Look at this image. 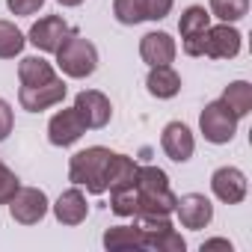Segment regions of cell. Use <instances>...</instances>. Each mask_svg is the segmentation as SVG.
<instances>
[{"mask_svg":"<svg viewBox=\"0 0 252 252\" xmlns=\"http://www.w3.org/2000/svg\"><path fill=\"white\" fill-rule=\"evenodd\" d=\"M110 149L104 146H92L77 152L68 160V181L74 187H86L92 196L107 193V163H110Z\"/></svg>","mask_w":252,"mask_h":252,"instance_id":"6da1fadb","label":"cell"},{"mask_svg":"<svg viewBox=\"0 0 252 252\" xmlns=\"http://www.w3.org/2000/svg\"><path fill=\"white\" fill-rule=\"evenodd\" d=\"M57 65L63 68L65 77L83 80L98 68V48L80 33H68L65 42L57 48Z\"/></svg>","mask_w":252,"mask_h":252,"instance_id":"7a4b0ae2","label":"cell"},{"mask_svg":"<svg viewBox=\"0 0 252 252\" xmlns=\"http://www.w3.org/2000/svg\"><path fill=\"white\" fill-rule=\"evenodd\" d=\"M199 128H202V137L214 146H225L234 140L237 134V116L222 104V101H211L202 116H199Z\"/></svg>","mask_w":252,"mask_h":252,"instance_id":"3957f363","label":"cell"},{"mask_svg":"<svg viewBox=\"0 0 252 252\" xmlns=\"http://www.w3.org/2000/svg\"><path fill=\"white\" fill-rule=\"evenodd\" d=\"M140 234H143V249H158V252H184L187 243L184 237L172 228L169 217H137Z\"/></svg>","mask_w":252,"mask_h":252,"instance_id":"277c9868","label":"cell"},{"mask_svg":"<svg viewBox=\"0 0 252 252\" xmlns=\"http://www.w3.org/2000/svg\"><path fill=\"white\" fill-rule=\"evenodd\" d=\"M211 27V15L205 6H187L181 12L178 30H181V45L187 57H205V33Z\"/></svg>","mask_w":252,"mask_h":252,"instance_id":"5b68a950","label":"cell"},{"mask_svg":"<svg viewBox=\"0 0 252 252\" xmlns=\"http://www.w3.org/2000/svg\"><path fill=\"white\" fill-rule=\"evenodd\" d=\"M48 196H45V190H39V187H18V193L9 199V214H12V220L15 222H21V225H36V222H42L45 220V214H48Z\"/></svg>","mask_w":252,"mask_h":252,"instance_id":"8992f818","label":"cell"},{"mask_svg":"<svg viewBox=\"0 0 252 252\" xmlns=\"http://www.w3.org/2000/svg\"><path fill=\"white\" fill-rule=\"evenodd\" d=\"M86 131H89V128H86V122L80 119V113H77L74 107L60 110V113L48 122V140H51V146H57V149H68V146H74Z\"/></svg>","mask_w":252,"mask_h":252,"instance_id":"52a82bcc","label":"cell"},{"mask_svg":"<svg viewBox=\"0 0 252 252\" xmlns=\"http://www.w3.org/2000/svg\"><path fill=\"white\" fill-rule=\"evenodd\" d=\"M65 92H68V86H65L60 77H54V80H48V83H42V86H21L18 101H21L24 110H30V113H42V110H48V107L63 104Z\"/></svg>","mask_w":252,"mask_h":252,"instance_id":"ba28073f","label":"cell"},{"mask_svg":"<svg viewBox=\"0 0 252 252\" xmlns=\"http://www.w3.org/2000/svg\"><path fill=\"white\" fill-rule=\"evenodd\" d=\"M74 110H77L80 119L86 122V128H95V131L104 128V125L110 122V116H113L110 98H107L104 92H98V89H83V92H77Z\"/></svg>","mask_w":252,"mask_h":252,"instance_id":"9c48e42d","label":"cell"},{"mask_svg":"<svg viewBox=\"0 0 252 252\" xmlns=\"http://www.w3.org/2000/svg\"><path fill=\"white\" fill-rule=\"evenodd\" d=\"M175 214H178V220H181L184 228L199 231V228H205L214 220V205L202 193H187V196L175 199Z\"/></svg>","mask_w":252,"mask_h":252,"instance_id":"30bf717a","label":"cell"},{"mask_svg":"<svg viewBox=\"0 0 252 252\" xmlns=\"http://www.w3.org/2000/svg\"><path fill=\"white\" fill-rule=\"evenodd\" d=\"M160 149L166 152L169 160L175 163H187L193 158V149H196V140H193V131L187 128L184 122H169L163 134H160Z\"/></svg>","mask_w":252,"mask_h":252,"instance_id":"8fae6325","label":"cell"},{"mask_svg":"<svg viewBox=\"0 0 252 252\" xmlns=\"http://www.w3.org/2000/svg\"><path fill=\"white\" fill-rule=\"evenodd\" d=\"M211 190L225 205H240L246 199V175L237 166H220L211 175Z\"/></svg>","mask_w":252,"mask_h":252,"instance_id":"7c38bea8","label":"cell"},{"mask_svg":"<svg viewBox=\"0 0 252 252\" xmlns=\"http://www.w3.org/2000/svg\"><path fill=\"white\" fill-rule=\"evenodd\" d=\"M68 33H71L68 24H65L60 15H45V18H39V21L30 27V42H33L39 51H45V54H57V48L65 42Z\"/></svg>","mask_w":252,"mask_h":252,"instance_id":"4fadbf2b","label":"cell"},{"mask_svg":"<svg viewBox=\"0 0 252 252\" xmlns=\"http://www.w3.org/2000/svg\"><path fill=\"white\" fill-rule=\"evenodd\" d=\"M240 54V33L228 24L208 27L205 33V57L211 60H234Z\"/></svg>","mask_w":252,"mask_h":252,"instance_id":"5bb4252c","label":"cell"},{"mask_svg":"<svg viewBox=\"0 0 252 252\" xmlns=\"http://www.w3.org/2000/svg\"><path fill=\"white\" fill-rule=\"evenodd\" d=\"M178 48H175V39L163 30H155V33H146L140 39V57L143 63L149 65H172Z\"/></svg>","mask_w":252,"mask_h":252,"instance_id":"9a60e30c","label":"cell"},{"mask_svg":"<svg viewBox=\"0 0 252 252\" xmlns=\"http://www.w3.org/2000/svg\"><path fill=\"white\" fill-rule=\"evenodd\" d=\"M89 214V205H86V196L80 193V187H71L65 190L57 205H54V217L63 222V225H80Z\"/></svg>","mask_w":252,"mask_h":252,"instance_id":"2e32d148","label":"cell"},{"mask_svg":"<svg viewBox=\"0 0 252 252\" xmlns=\"http://www.w3.org/2000/svg\"><path fill=\"white\" fill-rule=\"evenodd\" d=\"M146 86L155 98H175L181 92V74L172 65H152Z\"/></svg>","mask_w":252,"mask_h":252,"instance_id":"e0dca14e","label":"cell"},{"mask_svg":"<svg viewBox=\"0 0 252 252\" xmlns=\"http://www.w3.org/2000/svg\"><path fill=\"white\" fill-rule=\"evenodd\" d=\"M175 193L160 190V193H146L137 190V217H169L175 214Z\"/></svg>","mask_w":252,"mask_h":252,"instance_id":"ac0fdd59","label":"cell"},{"mask_svg":"<svg viewBox=\"0 0 252 252\" xmlns=\"http://www.w3.org/2000/svg\"><path fill=\"white\" fill-rule=\"evenodd\" d=\"M137 163L128 155H110L107 163V190H125V187H134L137 184Z\"/></svg>","mask_w":252,"mask_h":252,"instance_id":"d6986e66","label":"cell"},{"mask_svg":"<svg viewBox=\"0 0 252 252\" xmlns=\"http://www.w3.org/2000/svg\"><path fill=\"white\" fill-rule=\"evenodd\" d=\"M104 249L110 252H125V249H143V234L140 225H113L104 231Z\"/></svg>","mask_w":252,"mask_h":252,"instance_id":"ffe728a7","label":"cell"},{"mask_svg":"<svg viewBox=\"0 0 252 252\" xmlns=\"http://www.w3.org/2000/svg\"><path fill=\"white\" fill-rule=\"evenodd\" d=\"M18 77H21V86H42L48 80H54V65L42 57H24L21 65H18Z\"/></svg>","mask_w":252,"mask_h":252,"instance_id":"44dd1931","label":"cell"},{"mask_svg":"<svg viewBox=\"0 0 252 252\" xmlns=\"http://www.w3.org/2000/svg\"><path fill=\"white\" fill-rule=\"evenodd\" d=\"M220 101L240 119V116H246V113L252 110V86H249L246 80H234V83L225 86V92H222Z\"/></svg>","mask_w":252,"mask_h":252,"instance_id":"7402d4cb","label":"cell"},{"mask_svg":"<svg viewBox=\"0 0 252 252\" xmlns=\"http://www.w3.org/2000/svg\"><path fill=\"white\" fill-rule=\"evenodd\" d=\"M113 15L119 24H140V21H149V12H146V0H113Z\"/></svg>","mask_w":252,"mask_h":252,"instance_id":"603a6c76","label":"cell"},{"mask_svg":"<svg viewBox=\"0 0 252 252\" xmlns=\"http://www.w3.org/2000/svg\"><path fill=\"white\" fill-rule=\"evenodd\" d=\"M24 33L15 27V24H9V21H0V60H12V57H18L21 51H24Z\"/></svg>","mask_w":252,"mask_h":252,"instance_id":"cb8c5ba5","label":"cell"},{"mask_svg":"<svg viewBox=\"0 0 252 252\" xmlns=\"http://www.w3.org/2000/svg\"><path fill=\"white\" fill-rule=\"evenodd\" d=\"M137 190H146V193L169 190V178H166V172L158 169V166H140V169H137Z\"/></svg>","mask_w":252,"mask_h":252,"instance_id":"d4e9b609","label":"cell"},{"mask_svg":"<svg viewBox=\"0 0 252 252\" xmlns=\"http://www.w3.org/2000/svg\"><path fill=\"white\" fill-rule=\"evenodd\" d=\"M110 208L116 217H137V184L125 190H110Z\"/></svg>","mask_w":252,"mask_h":252,"instance_id":"484cf974","label":"cell"},{"mask_svg":"<svg viewBox=\"0 0 252 252\" xmlns=\"http://www.w3.org/2000/svg\"><path fill=\"white\" fill-rule=\"evenodd\" d=\"M211 12L220 21L231 24V21H240L249 12V0H211Z\"/></svg>","mask_w":252,"mask_h":252,"instance_id":"4316f807","label":"cell"},{"mask_svg":"<svg viewBox=\"0 0 252 252\" xmlns=\"http://www.w3.org/2000/svg\"><path fill=\"white\" fill-rule=\"evenodd\" d=\"M18 187H21V181H18V175L0 160V205H9V199L18 193Z\"/></svg>","mask_w":252,"mask_h":252,"instance_id":"83f0119b","label":"cell"},{"mask_svg":"<svg viewBox=\"0 0 252 252\" xmlns=\"http://www.w3.org/2000/svg\"><path fill=\"white\" fill-rule=\"evenodd\" d=\"M6 6L12 15H33L45 6V0H6Z\"/></svg>","mask_w":252,"mask_h":252,"instance_id":"f1b7e54d","label":"cell"},{"mask_svg":"<svg viewBox=\"0 0 252 252\" xmlns=\"http://www.w3.org/2000/svg\"><path fill=\"white\" fill-rule=\"evenodd\" d=\"M146 12L149 21H163L172 12V0H146Z\"/></svg>","mask_w":252,"mask_h":252,"instance_id":"f546056e","label":"cell"},{"mask_svg":"<svg viewBox=\"0 0 252 252\" xmlns=\"http://www.w3.org/2000/svg\"><path fill=\"white\" fill-rule=\"evenodd\" d=\"M12 125H15V116H12V107L0 98V143H3L9 134H12Z\"/></svg>","mask_w":252,"mask_h":252,"instance_id":"4dcf8cb0","label":"cell"},{"mask_svg":"<svg viewBox=\"0 0 252 252\" xmlns=\"http://www.w3.org/2000/svg\"><path fill=\"white\" fill-rule=\"evenodd\" d=\"M211 249H225V252H231V243H228V240H222V237L205 240V243H202V252H211Z\"/></svg>","mask_w":252,"mask_h":252,"instance_id":"1f68e13d","label":"cell"},{"mask_svg":"<svg viewBox=\"0 0 252 252\" xmlns=\"http://www.w3.org/2000/svg\"><path fill=\"white\" fill-rule=\"evenodd\" d=\"M57 3H63V6H80L83 0H57Z\"/></svg>","mask_w":252,"mask_h":252,"instance_id":"d6a6232c","label":"cell"}]
</instances>
